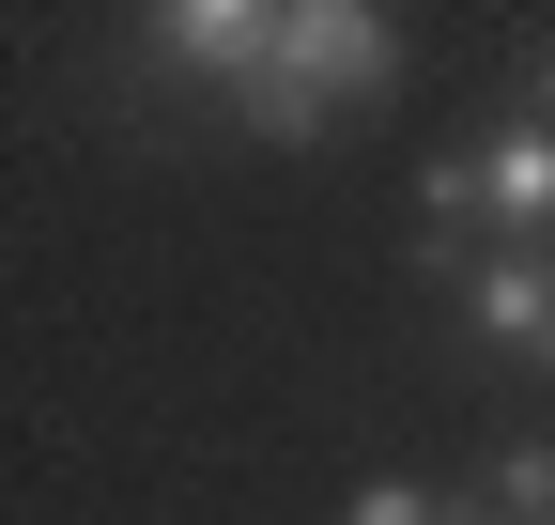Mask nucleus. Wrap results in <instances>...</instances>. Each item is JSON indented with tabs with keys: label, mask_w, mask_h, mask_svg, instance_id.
Listing matches in <instances>:
<instances>
[{
	"label": "nucleus",
	"mask_w": 555,
	"mask_h": 525,
	"mask_svg": "<svg viewBox=\"0 0 555 525\" xmlns=\"http://www.w3.org/2000/svg\"><path fill=\"white\" fill-rule=\"evenodd\" d=\"M401 78V16H371V0H278V62L232 93L247 140H324V124L386 108Z\"/></svg>",
	"instance_id": "nucleus-1"
},
{
	"label": "nucleus",
	"mask_w": 555,
	"mask_h": 525,
	"mask_svg": "<svg viewBox=\"0 0 555 525\" xmlns=\"http://www.w3.org/2000/svg\"><path fill=\"white\" fill-rule=\"evenodd\" d=\"M416 202L433 217H494V232H555V124H509V140H478V155H433Z\"/></svg>",
	"instance_id": "nucleus-2"
},
{
	"label": "nucleus",
	"mask_w": 555,
	"mask_h": 525,
	"mask_svg": "<svg viewBox=\"0 0 555 525\" xmlns=\"http://www.w3.org/2000/svg\"><path fill=\"white\" fill-rule=\"evenodd\" d=\"M155 47L185 62V78H217V93H247L262 62H278V0H170V16H155Z\"/></svg>",
	"instance_id": "nucleus-3"
},
{
	"label": "nucleus",
	"mask_w": 555,
	"mask_h": 525,
	"mask_svg": "<svg viewBox=\"0 0 555 525\" xmlns=\"http://www.w3.org/2000/svg\"><path fill=\"white\" fill-rule=\"evenodd\" d=\"M478 341H509V356L555 371V247H509L494 279H478Z\"/></svg>",
	"instance_id": "nucleus-4"
},
{
	"label": "nucleus",
	"mask_w": 555,
	"mask_h": 525,
	"mask_svg": "<svg viewBox=\"0 0 555 525\" xmlns=\"http://www.w3.org/2000/svg\"><path fill=\"white\" fill-rule=\"evenodd\" d=\"M478 510H494V525H555V433H509L494 479H478Z\"/></svg>",
	"instance_id": "nucleus-5"
},
{
	"label": "nucleus",
	"mask_w": 555,
	"mask_h": 525,
	"mask_svg": "<svg viewBox=\"0 0 555 525\" xmlns=\"http://www.w3.org/2000/svg\"><path fill=\"white\" fill-rule=\"evenodd\" d=\"M339 525H494V510H478V495H448V479H371Z\"/></svg>",
	"instance_id": "nucleus-6"
},
{
	"label": "nucleus",
	"mask_w": 555,
	"mask_h": 525,
	"mask_svg": "<svg viewBox=\"0 0 555 525\" xmlns=\"http://www.w3.org/2000/svg\"><path fill=\"white\" fill-rule=\"evenodd\" d=\"M540 124H555V62H540Z\"/></svg>",
	"instance_id": "nucleus-7"
}]
</instances>
